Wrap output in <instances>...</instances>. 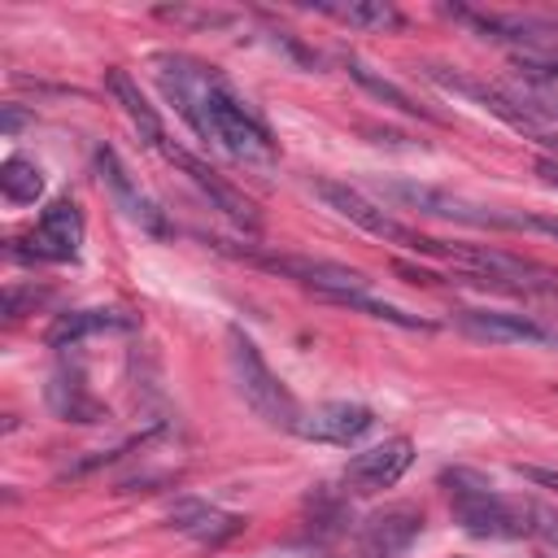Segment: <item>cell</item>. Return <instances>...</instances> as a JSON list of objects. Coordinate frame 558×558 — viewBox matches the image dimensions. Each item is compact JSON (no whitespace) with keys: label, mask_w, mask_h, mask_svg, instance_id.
<instances>
[{"label":"cell","mask_w":558,"mask_h":558,"mask_svg":"<svg viewBox=\"0 0 558 558\" xmlns=\"http://www.w3.org/2000/svg\"><path fill=\"white\" fill-rule=\"evenodd\" d=\"M414 462V440L410 436H388L384 445H371L349 458L344 466V488L349 493H379L392 488Z\"/></svg>","instance_id":"12"},{"label":"cell","mask_w":558,"mask_h":558,"mask_svg":"<svg viewBox=\"0 0 558 558\" xmlns=\"http://www.w3.org/2000/svg\"><path fill=\"white\" fill-rule=\"evenodd\" d=\"M458 22H466L471 31H480L493 44H510L514 57L527 52H549L558 48V22L554 17H536V13H484V9H449Z\"/></svg>","instance_id":"4"},{"label":"cell","mask_w":558,"mask_h":558,"mask_svg":"<svg viewBox=\"0 0 558 558\" xmlns=\"http://www.w3.org/2000/svg\"><path fill=\"white\" fill-rule=\"evenodd\" d=\"M440 484L449 493V506H453V519L462 523V532L484 536V541H519L523 536V497L497 493L484 475H475L466 466L440 471Z\"/></svg>","instance_id":"2"},{"label":"cell","mask_w":558,"mask_h":558,"mask_svg":"<svg viewBox=\"0 0 558 558\" xmlns=\"http://www.w3.org/2000/svg\"><path fill=\"white\" fill-rule=\"evenodd\" d=\"M105 87H109V96L118 100V109L131 118V126L140 131V140H144L148 148L166 153V148H170V144H166V126H161L157 109L148 105V96L140 92V83H135L122 65H109V70H105Z\"/></svg>","instance_id":"16"},{"label":"cell","mask_w":558,"mask_h":558,"mask_svg":"<svg viewBox=\"0 0 558 558\" xmlns=\"http://www.w3.org/2000/svg\"><path fill=\"white\" fill-rule=\"evenodd\" d=\"M314 196H323L327 209H336L340 218H349L353 227H362L366 235H375V240H384V244H405V248L418 244V231H410L405 222H397L388 209H379L371 196H362V192L349 187V183L314 179Z\"/></svg>","instance_id":"5"},{"label":"cell","mask_w":558,"mask_h":558,"mask_svg":"<svg viewBox=\"0 0 558 558\" xmlns=\"http://www.w3.org/2000/svg\"><path fill=\"white\" fill-rule=\"evenodd\" d=\"M375 427V410L371 405H357V401H327L318 410H310L301 418V432L305 440H318V445H357L366 432Z\"/></svg>","instance_id":"14"},{"label":"cell","mask_w":558,"mask_h":558,"mask_svg":"<svg viewBox=\"0 0 558 558\" xmlns=\"http://www.w3.org/2000/svg\"><path fill=\"white\" fill-rule=\"evenodd\" d=\"M536 174H541L549 187H558V157H541V161H536Z\"/></svg>","instance_id":"27"},{"label":"cell","mask_w":558,"mask_h":558,"mask_svg":"<svg viewBox=\"0 0 558 558\" xmlns=\"http://www.w3.org/2000/svg\"><path fill=\"white\" fill-rule=\"evenodd\" d=\"M227 344H231V371H235V388L244 397V405L266 423V427H279V432H301V405L296 397L288 392V384L270 371V362L262 357V349L253 344V336L244 327H231L227 331Z\"/></svg>","instance_id":"3"},{"label":"cell","mask_w":558,"mask_h":558,"mask_svg":"<svg viewBox=\"0 0 558 558\" xmlns=\"http://www.w3.org/2000/svg\"><path fill=\"white\" fill-rule=\"evenodd\" d=\"M514 65H519L523 74H532V78L549 83V78H558V48H549V52H527V57H514Z\"/></svg>","instance_id":"24"},{"label":"cell","mask_w":558,"mask_h":558,"mask_svg":"<svg viewBox=\"0 0 558 558\" xmlns=\"http://www.w3.org/2000/svg\"><path fill=\"white\" fill-rule=\"evenodd\" d=\"M453 323L471 340L488 344H527V349H558V327L532 318V314H510V310H453Z\"/></svg>","instance_id":"6"},{"label":"cell","mask_w":558,"mask_h":558,"mask_svg":"<svg viewBox=\"0 0 558 558\" xmlns=\"http://www.w3.org/2000/svg\"><path fill=\"white\" fill-rule=\"evenodd\" d=\"M506 231H532V235L558 240V218H549V214H510L506 218Z\"/></svg>","instance_id":"25"},{"label":"cell","mask_w":558,"mask_h":558,"mask_svg":"<svg viewBox=\"0 0 558 558\" xmlns=\"http://www.w3.org/2000/svg\"><path fill=\"white\" fill-rule=\"evenodd\" d=\"M0 192H4L9 205H35V201L44 196V174H39V166H35L31 157H22V153L4 157V166H0Z\"/></svg>","instance_id":"22"},{"label":"cell","mask_w":558,"mask_h":558,"mask_svg":"<svg viewBox=\"0 0 558 558\" xmlns=\"http://www.w3.org/2000/svg\"><path fill=\"white\" fill-rule=\"evenodd\" d=\"M523 541L558 549V510L536 501V497H523Z\"/></svg>","instance_id":"23"},{"label":"cell","mask_w":558,"mask_h":558,"mask_svg":"<svg viewBox=\"0 0 558 558\" xmlns=\"http://www.w3.org/2000/svg\"><path fill=\"white\" fill-rule=\"evenodd\" d=\"M131 327H135V318L122 310H70V314H57V323L48 327L44 340L52 349H74L96 331H131Z\"/></svg>","instance_id":"18"},{"label":"cell","mask_w":558,"mask_h":558,"mask_svg":"<svg viewBox=\"0 0 558 558\" xmlns=\"http://www.w3.org/2000/svg\"><path fill=\"white\" fill-rule=\"evenodd\" d=\"M384 196H392V201H401V205H410V209H418L427 218H445V222H462V227H501L506 231V218H510L506 209H484V205L462 201V196H453L445 187L405 183V179L384 183Z\"/></svg>","instance_id":"7"},{"label":"cell","mask_w":558,"mask_h":558,"mask_svg":"<svg viewBox=\"0 0 558 558\" xmlns=\"http://www.w3.org/2000/svg\"><path fill=\"white\" fill-rule=\"evenodd\" d=\"M166 157H170V161H174V166H179V170L201 187V196H205L222 218H231V222H235V227H244L248 235H257V231H262V218H257V209L248 205V196H244L235 183H227L209 161H201V157H192L187 148H174V144L166 148Z\"/></svg>","instance_id":"9"},{"label":"cell","mask_w":558,"mask_h":558,"mask_svg":"<svg viewBox=\"0 0 558 558\" xmlns=\"http://www.w3.org/2000/svg\"><path fill=\"white\" fill-rule=\"evenodd\" d=\"M96 170H100V183L109 187L113 205H118L140 231H148V235H166V231H170V227H166V214L157 209V201L131 179V170L122 166V157H118L109 144L96 148Z\"/></svg>","instance_id":"11"},{"label":"cell","mask_w":558,"mask_h":558,"mask_svg":"<svg viewBox=\"0 0 558 558\" xmlns=\"http://www.w3.org/2000/svg\"><path fill=\"white\" fill-rule=\"evenodd\" d=\"M519 475H523L527 484H536V488L558 493V471H549V466H519Z\"/></svg>","instance_id":"26"},{"label":"cell","mask_w":558,"mask_h":558,"mask_svg":"<svg viewBox=\"0 0 558 558\" xmlns=\"http://www.w3.org/2000/svg\"><path fill=\"white\" fill-rule=\"evenodd\" d=\"M44 397H48L52 414H57V418H65V423H100V418H105V405L87 392V384H83V371H78V366H74V371H70V366L52 371V375H48Z\"/></svg>","instance_id":"17"},{"label":"cell","mask_w":558,"mask_h":558,"mask_svg":"<svg viewBox=\"0 0 558 558\" xmlns=\"http://www.w3.org/2000/svg\"><path fill=\"white\" fill-rule=\"evenodd\" d=\"M153 74H157L166 100L183 113V122L201 140L218 144L244 170H257V174L275 170L279 144H275L270 126L257 118V109H248V100L214 65L183 57V52H157Z\"/></svg>","instance_id":"1"},{"label":"cell","mask_w":558,"mask_h":558,"mask_svg":"<svg viewBox=\"0 0 558 558\" xmlns=\"http://www.w3.org/2000/svg\"><path fill=\"white\" fill-rule=\"evenodd\" d=\"M17 126H22V113H17V109H4V131H9V135H13V131H17Z\"/></svg>","instance_id":"28"},{"label":"cell","mask_w":558,"mask_h":558,"mask_svg":"<svg viewBox=\"0 0 558 558\" xmlns=\"http://www.w3.org/2000/svg\"><path fill=\"white\" fill-rule=\"evenodd\" d=\"M331 305H344V310H353V314H366V318H379V323H392V327H405V331H432V327H436L432 318L410 314V310H401V305H392V301H379V296H371V292H340V296H331Z\"/></svg>","instance_id":"20"},{"label":"cell","mask_w":558,"mask_h":558,"mask_svg":"<svg viewBox=\"0 0 558 558\" xmlns=\"http://www.w3.org/2000/svg\"><path fill=\"white\" fill-rule=\"evenodd\" d=\"M418 532H423V510L410 501H392L384 510H371L357 523L353 545L362 558H397L418 541Z\"/></svg>","instance_id":"8"},{"label":"cell","mask_w":558,"mask_h":558,"mask_svg":"<svg viewBox=\"0 0 558 558\" xmlns=\"http://www.w3.org/2000/svg\"><path fill=\"white\" fill-rule=\"evenodd\" d=\"M314 13H327V17H336V22H344V26H357V31H401L405 26V17H401V9L397 4H388V0H318V4H310Z\"/></svg>","instance_id":"19"},{"label":"cell","mask_w":558,"mask_h":558,"mask_svg":"<svg viewBox=\"0 0 558 558\" xmlns=\"http://www.w3.org/2000/svg\"><path fill=\"white\" fill-rule=\"evenodd\" d=\"M262 262L266 270H279L283 279H296L305 288H314L323 301L340 296V292H371V279L353 266H340V262H327V257H253Z\"/></svg>","instance_id":"13"},{"label":"cell","mask_w":558,"mask_h":558,"mask_svg":"<svg viewBox=\"0 0 558 558\" xmlns=\"http://www.w3.org/2000/svg\"><path fill=\"white\" fill-rule=\"evenodd\" d=\"M344 65H349V74H353V78H357V83H362V87H366L371 96H379L384 105H392V109H401V113H410V118H423V122H436V113H432V109H423V105H418V100H414V96H410L405 87H397L392 78H379V74H375V70L366 65V61H357V57H349Z\"/></svg>","instance_id":"21"},{"label":"cell","mask_w":558,"mask_h":558,"mask_svg":"<svg viewBox=\"0 0 558 558\" xmlns=\"http://www.w3.org/2000/svg\"><path fill=\"white\" fill-rule=\"evenodd\" d=\"M170 527L183 532V536L196 541V545L218 549V545H227L231 536L244 532V519H240V514H227V510H218V506H209V501H174V506H170Z\"/></svg>","instance_id":"15"},{"label":"cell","mask_w":558,"mask_h":558,"mask_svg":"<svg viewBox=\"0 0 558 558\" xmlns=\"http://www.w3.org/2000/svg\"><path fill=\"white\" fill-rule=\"evenodd\" d=\"M78 248H83V209L70 196H61L26 231V257H39V262H74Z\"/></svg>","instance_id":"10"}]
</instances>
